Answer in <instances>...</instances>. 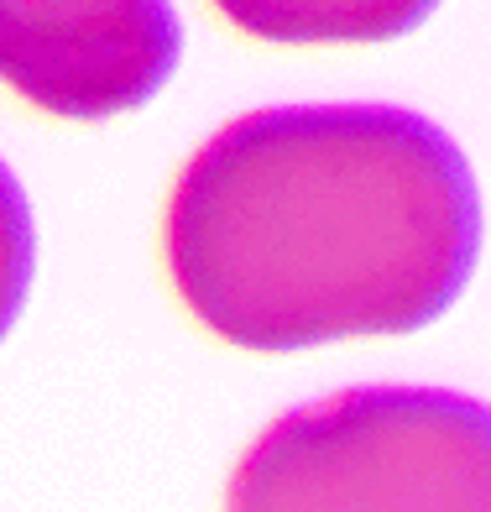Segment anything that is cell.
I'll return each instance as SVG.
<instances>
[{"label": "cell", "instance_id": "obj_5", "mask_svg": "<svg viewBox=\"0 0 491 512\" xmlns=\"http://www.w3.org/2000/svg\"><path fill=\"white\" fill-rule=\"evenodd\" d=\"M37 277V225L27 189L16 183V173L0 162V340L11 335V324L27 309Z\"/></svg>", "mask_w": 491, "mask_h": 512}, {"label": "cell", "instance_id": "obj_3", "mask_svg": "<svg viewBox=\"0 0 491 512\" xmlns=\"http://www.w3.org/2000/svg\"><path fill=\"white\" fill-rule=\"evenodd\" d=\"M178 63L173 0H0V84L58 121L142 110Z\"/></svg>", "mask_w": 491, "mask_h": 512}, {"label": "cell", "instance_id": "obj_2", "mask_svg": "<svg viewBox=\"0 0 491 512\" xmlns=\"http://www.w3.org/2000/svg\"><path fill=\"white\" fill-rule=\"evenodd\" d=\"M225 512H491V413L444 387H350L251 439Z\"/></svg>", "mask_w": 491, "mask_h": 512}, {"label": "cell", "instance_id": "obj_1", "mask_svg": "<svg viewBox=\"0 0 491 512\" xmlns=\"http://www.w3.org/2000/svg\"><path fill=\"white\" fill-rule=\"evenodd\" d=\"M162 262L178 304L236 351L413 335L481 262V189L418 110L272 105L183 162Z\"/></svg>", "mask_w": 491, "mask_h": 512}, {"label": "cell", "instance_id": "obj_4", "mask_svg": "<svg viewBox=\"0 0 491 512\" xmlns=\"http://www.w3.org/2000/svg\"><path fill=\"white\" fill-rule=\"evenodd\" d=\"M241 37L277 48H335V42H392L418 32L439 0H209Z\"/></svg>", "mask_w": 491, "mask_h": 512}]
</instances>
